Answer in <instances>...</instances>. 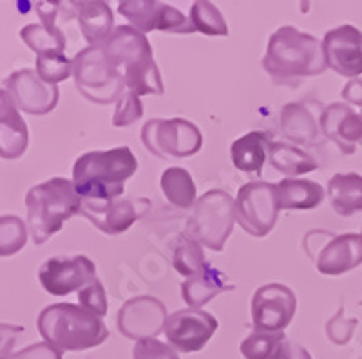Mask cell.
Masks as SVG:
<instances>
[{"label":"cell","mask_w":362,"mask_h":359,"mask_svg":"<svg viewBox=\"0 0 362 359\" xmlns=\"http://www.w3.org/2000/svg\"><path fill=\"white\" fill-rule=\"evenodd\" d=\"M263 67L277 85H299L300 80L326 71L322 42L292 25H283L272 35L263 56Z\"/></svg>","instance_id":"1"},{"label":"cell","mask_w":362,"mask_h":359,"mask_svg":"<svg viewBox=\"0 0 362 359\" xmlns=\"http://www.w3.org/2000/svg\"><path fill=\"white\" fill-rule=\"evenodd\" d=\"M136 170L138 161L129 147L87 152L74 163L73 183L83 200H115Z\"/></svg>","instance_id":"2"},{"label":"cell","mask_w":362,"mask_h":359,"mask_svg":"<svg viewBox=\"0 0 362 359\" xmlns=\"http://www.w3.org/2000/svg\"><path fill=\"white\" fill-rule=\"evenodd\" d=\"M37 327L45 343L60 352L98 347L109 338L102 318L73 303H53L38 315Z\"/></svg>","instance_id":"3"},{"label":"cell","mask_w":362,"mask_h":359,"mask_svg":"<svg viewBox=\"0 0 362 359\" xmlns=\"http://www.w3.org/2000/svg\"><path fill=\"white\" fill-rule=\"evenodd\" d=\"M83 199L74 183L64 177H53L37 184L25 195L28 228L35 244H44L54 233L62 229L64 222L82 212Z\"/></svg>","instance_id":"4"},{"label":"cell","mask_w":362,"mask_h":359,"mask_svg":"<svg viewBox=\"0 0 362 359\" xmlns=\"http://www.w3.org/2000/svg\"><path fill=\"white\" fill-rule=\"evenodd\" d=\"M235 224V200L225 190H210L194 206L185 235L212 251H223Z\"/></svg>","instance_id":"5"},{"label":"cell","mask_w":362,"mask_h":359,"mask_svg":"<svg viewBox=\"0 0 362 359\" xmlns=\"http://www.w3.org/2000/svg\"><path fill=\"white\" fill-rule=\"evenodd\" d=\"M74 82L83 98L98 105L118 102L125 92V78L105 56L103 47H86L74 56Z\"/></svg>","instance_id":"6"},{"label":"cell","mask_w":362,"mask_h":359,"mask_svg":"<svg viewBox=\"0 0 362 359\" xmlns=\"http://www.w3.org/2000/svg\"><path fill=\"white\" fill-rule=\"evenodd\" d=\"M279 212L277 184L255 181L239 188L235 197V222L252 237H267L276 226Z\"/></svg>","instance_id":"7"},{"label":"cell","mask_w":362,"mask_h":359,"mask_svg":"<svg viewBox=\"0 0 362 359\" xmlns=\"http://www.w3.org/2000/svg\"><path fill=\"white\" fill-rule=\"evenodd\" d=\"M141 143L158 157H190L202 150V132L181 118L151 119L141 128Z\"/></svg>","instance_id":"8"},{"label":"cell","mask_w":362,"mask_h":359,"mask_svg":"<svg viewBox=\"0 0 362 359\" xmlns=\"http://www.w3.org/2000/svg\"><path fill=\"white\" fill-rule=\"evenodd\" d=\"M297 298L283 284H267L252 296V323L259 332H283L296 316Z\"/></svg>","instance_id":"9"},{"label":"cell","mask_w":362,"mask_h":359,"mask_svg":"<svg viewBox=\"0 0 362 359\" xmlns=\"http://www.w3.org/2000/svg\"><path fill=\"white\" fill-rule=\"evenodd\" d=\"M118 13L124 15L131 25L141 33L148 31H163V33H194L189 18L174 6L163 2H148V0H127L119 2Z\"/></svg>","instance_id":"10"},{"label":"cell","mask_w":362,"mask_h":359,"mask_svg":"<svg viewBox=\"0 0 362 359\" xmlns=\"http://www.w3.org/2000/svg\"><path fill=\"white\" fill-rule=\"evenodd\" d=\"M95 278V264L83 255L47 258L38 269L42 287L53 296H66L73 291L80 293Z\"/></svg>","instance_id":"11"},{"label":"cell","mask_w":362,"mask_h":359,"mask_svg":"<svg viewBox=\"0 0 362 359\" xmlns=\"http://www.w3.org/2000/svg\"><path fill=\"white\" fill-rule=\"evenodd\" d=\"M218 331V320L202 309L176 310L165 325V336L174 351L198 352Z\"/></svg>","instance_id":"12"},{"label":"cell","mask_w":362,"mask_h":359,"mask_svg":"<svg viewBox=\"0 0 362 359\" xmlns=\"http://www.w3.org/2000/svg\"><path fill=\"white\" fill-rule=\"evenodd\" d=\"M4 87L13 98L18 111L33 116H45L53 111L58 103V87L45 83L37 71L21 69L9 74Z\"/></svg>","instance_id":"13"},{"label":"cell","mask_w":362,"mask_h":359,"mask_svg":"<svg viewBox=\"0 0 362 359\" xmlns=\"http://www.w3.org/2000/svg\"><path fill=\"white\" fill-rule=\"evenodd\" d=\"M167 309L154 296H136L118 310V329L129 339L156 338L167 325Z\"/></svg>","instance_id":"14"},{"label":"cell","mask_w":362,"mask_h":359,"mask_svg":"<svg viewBox=\"0 0 362 359\" xmlns=\"http://www.w3.org/2000/svg\"><path fill=\"white\" fill-rule=\"evenodd\" d=\"M322 53L326 66L346 78L362 74V31L355 25L329 29L322 38Z\"/></svg>","instance_id":"15"},{"label":"cell","mask_w":362,"mask_h":359,"mask_svg":"<svg viewBox=\"0 0 362 359\" xmlns=\"http://www.w3.org/2000/svg\"><path fill=\"white\" fill-rule=\"evenodd\" d=\"M102 47L105 56L112 61V66L118 67V69L119 66L125 67L124 76L156 63L153 47L148 44L147 37L132 25L115 28L112 35Z\"/></svg>","instance_id":"16"},{"label":"cell","mask_w":362,"mask_h":359,"mask_svg":"<svg viewBox=\"0 0 362 359\" xmlns=\"http://www.w3.org/2000/svg\"><path fill=\"white\" fill-rule=\"evenodd\" d=\"M141 200H129V199H115V200H83L82 215L89 219L90 224H95L105 235H118L124 233L134 224L145 208H140Z\"/></svg>","instance_id":"17"},{"label":"cell","mask_w":362,"mask_h":359,"mask_svg":"<svg viewBox=\"0 0 362 359\" xmlns=\"http://www.w3.org/2000/svg\"><path fill=\"white\" fill-rule=\"evenodd\" d=\"M362 264V235L357 233H342L326 241L322 249L317 253V271L326 276H339L355 269Z\"/></svg>","instance_id":"18"},{"label":"cell","mask_w":362,"mask_h":359,"mask_svg":"<svg viewBox=\"0 0 362 359\" xmlns=\"http://www.w3.org/2000/svg\"><path fill=\"white\" fill-rule=\"evenodd\" d=\"M321 130L342 154H354L362 141V116L346 103H332L322 109Z\"/></svg>","instance_id":"19"},{"label":"cell","mask_w":362,"mask_h":359,"mask_svg":"<svg viewBox=\"0 0 362 359\" xmlns=\"http://www.w3.org/2000/svg\"><path fill=\"white\" fill-rule=\"evenodd\" d=\"M28 148V125L6 89L0 90V155L2 159H17Z\"/></svg>","instance_id":"20"},{"label":"cell","mask_w":362,"mask_h":359,"mask_svg":"<svg viewBox=\"0 0 362 359\" xmlns=\"http://www.w3.org/2000/svg\"><path fill=\"white\" fill-rule=\"evenodd\" d=\"M321 114H315L310 102L288 103L281 109V132L297 145L317 143L321 132Z\"/></svg>","instance_id":"21"},{"label":"cell","mask_w":362,"mask_h":359,"mask_svg":"<svg viewBox=\"0 0 362 359\" xmlns=\"http://www.w3.org/2000/svg\"><path fill=\"white\" fill-rule=\"evenodd\" d=\"M74 15L89 47H102L112 35L115 17L107 2H73Z\"/></svg>","instance_id":"22"},{"label":"cell","mask_w":362,"mask_h":359,"mask_svg":"<svg viewBox=\"0 0 362 359\" xmlns=\"http://www.w3.org/2000/svg\"><path fill=\"white\" fill-rule=\"evenodd\" d=\"M272 143H274L272 135L267 134V132H248L247 135L235 139L234 143H232V163H234V166L239 171L261 176L264 161H267L268 154H270Z\"/></svg>","instance_id":"23"},{"label":"cell","mask_w":362,"mask_h":359,"mask_svg":"<svg viewBox=\"0 0 362 359\" xmlns=\"http://www.w3.org/2000/svg\"><path fill=\"white\" fill-rule=\"evenodd\" d=\"M223 291H234V286H226L225 274L210 264L202 274L181 284V296L190 309H199Z\"/></svg>","instance_id":"24"},{"label":"cell","mask_w":362,"mask_h":359,"mask_svg":"<svg viewBox=\"0 0 362 359\" xmlns=\"http://www.w3.org/2000/svg\"><path fill=\"white\" fill-rule=\"evenodd\" d=\"M329 205L339 215L350 217L362 212V176L361 174H335L328 183Z\"/></svg>","instance_id":"25"},{"label":"cell","mask_w":362,"mask_h":359,"mask_svg":"<svg viewBox=\"0 0 362 359\" xmlns=\"http://www.w3.org/2000/svg\"><path fill=\"white\" fill-rule=\"evenodd\" d=\"M281 209H315L325 200L321 184L308 179H283L277 183Z\"/></svg>","instance_id":"26"},{"label":"cell","mask_w":362,"mask_h":359,"mask_svg":"<svg viewBox=\"0 0 362 359\" xmlns=\"http://www.w3.org/2000/svg\"><path fill=\"white\" fill-rule=\"evenodd\" d=\"M270 164L281 174L296 179V176H303L308 171L317 170L319 163L315 157L305 152L299 147H292L288 143H272L270 154H268Z\"/></svg>","instance_id":"27"},{"label":"cell","mask_w":362,"mask_h":359,"mask_svg":"<svg viewBox=\"0 0 362 359\" xmlns=\"http://www.w3.org/2000/svg\"><path fill=\"white\" fill-rule=\"evenodd\" d=\"M161 192H163L165 199L176 208L189 209L198 202L196 200V183L185 168H167L161 174Z\"/></svg>","instance_id":"28"},{"label":"cell","mask_w":362,"mask_h":359,"mask_svg":"<svg viewBox=\"0 0 362 359\" xmlns=\"http://www.w3.org/2000/svg\"><path fill=\"white\" fill-rule=\"evenodd\" d=\"M21 38L37 56L47 54H64L66 37L60 28H47L44 24H28L21 29Z\"/></svg>","instance_id":"29"},{"label":"cell","mask_w":362,"mask_h":359,"mask_svg":"<svg viewBox=\"0 0 362 359\" xmlns=\"http://www.w3.org/2000/svg\"><path fill=\"white\" fill-rule=\"evenodd\" d=\"M173 264L174 269L181 276H185L187 280L202 274L206 269V265H209L205 260L202 244L198 241L190 238L189 235H181L180 241H177L176 249H174Z\"/></svg>","instance_id":"30"},{"label":"cell","mask_w":362,"mask_h":359,"mask_svg":"<svg viewBox=\"0 0 362 359\" xmlns=\"http://www.w3.org/2000/svg\"><path fill=\"white\" fill-rule=\"evenodd\" d=\"M286 336L283 332H259L254 331L243 343L239 351L245 359H283V348Z\"/></svg>","instance_id":"31"},{"label":"cell","mask_w":362,"mask_h":359,"mask_svg":"<svg viewBox=\"0 0 362 359\" xmlns=\"http://www.w3.org/2000/svg\"><path fill=\"white\" fill-rule=\"evenodd\" d=\"M190 24L198 33L209 35V37H226L228 35V25H226L221 11L205 0L196 2L190 8Z\"/></svg>","instance_id":"32"},{"label":"cell","mask_w":362,"mask_h":359,"mask_svg":"<svg viewBox=\"0 0 362 359\" xmlns=\"http://www.w3.org/2000/svg\"><path fill=\"white\" fill-rule=\"evenodd\" d=\"M28 242V229L24 222L15 215H4L0 219V255L18 253Z\"/></svg>","instance_id":"33"},{"label":"cell","mask_w":362,"mask_h":359,"mask_svg":"<svg viewBox=\"0 0 362 359\" xmlns=\"http://www.w3.org/2000/svg\"><path fill=\"white\" fill-rule=\"evenodd\" d=\"M37 73L45 83L57 85L74 74V60L66 54H47L37 56Z\"/></svg>","instance_id":"34"},{"label":"cell","mask_w":362,"mask_h":359,"mask_svg":"<svg viewBox=\"0 0 362 359\" xmlns=\"http://www.w3.org/2000/svg\"><path fill=\"white\" fill-rule=\"evenodd\" d=\"M144 116V105L140 102V96H136L134 92L125 89L122 98L116 102V111L112 116V125L115 127H129L134 121Z\"/></svg>","instance_id":"35"},{"label":"cell","mask_w":362,"mask_h":359,"mask_svg":"<svg viewBox=\"0 0 362 359\" xmlns=\"http://www.w3.org/2000/svg\"><path fill=\"white\" fill-rule=\"evenodd\" d=\"M80 307L96 315L98 318H103L107 315V296H105V289H103L102 282L98 278H95L93 282L87 284L82 291L78 293Z\"/></svg>","instance_id":"36"},{"label":"cell","mask_w":362,"mask_h":359,"mask_svg":"<svg viewBox=\"0 0 362 359\" xmlns=\"http://www.w3.org/2000/svg\"><path fill=\"white\" fill-rule=\"evenodd\" d=\"M357 318H344V307L341 305V309L337 310V315L326 323V336L335 345H346L351 339V336H354V331L357 329Z\"/></svg>","instance_id":"37"},{"label":"cell","mask_w":362,"mask_h":359,"mask_svg":"<svg viewBox=\"0 0 362 359\" xmlns=\"http://www.w3.org/2000/svg\"><path fill=\"white\" fill-rule=\"evenodd\" d=\"M132 358L134 359H180L177 352L170 345L161 343L156 338H147L136 341L132 348Z\"/></svg>","instance_id":"38"},{"label":"cell","mask_w":362,"mask_h":359,"mask_svg":"<svg viewBox=\"0 0 362 359\" xmlns=\"http://www.w3.org/2000/svg\"><path fill=\"white\" fill-rule=\"evenodd\" d=\"M0 359H62V352L54 348L53 345H49V343L40 341L22 348L21 352H11V354Z\"/></svg>","instance_id":"39"},{"label":"cell","mask_w":362,"mask_h":359,"mask_svg":"<svg viewBox=\"0 0 362 359\" xmlns=\"http://www.w3.org/2000/svg\"><path fill=\"white\" fill-rule=\"evenodd\" d=\"M332 237L329 231H322V229H313V231L306 233L305 241H303V245H305V251L312 260H315L317 253L321 251L322 245L326 244V241Z\"/></svg>","instance_id":"40"},{"label":"cell","mask_w":362,"mask_h":359,"mask_svg":"<svg viewBox=\"0 0 362 359\" xmlns=\"http://www.w3.org/2000/svg\"><path fill=\"white\" fill-rule=\"evenodd\" d=\"M37 13L40 15V24L47 25V28H58L57 25V15L62 9L60 2H38L35 6Z\"/></svg>","instance_id":"41"},{"label":"cell","mask_w":362,"mask_h":359,"mask_svg":"<svg viewBox=\"0 0 362 359\" xmlns=\"http://www.w3.org/2000/svg\"><path fill=\"white\" fill-rule=\"evenodd\" d=\"M342 98H344L346 105H361L362 107V80L361 78H354L344 85L342 90Z\"/></svg>","instance_id":"42"},{"label":"cell","mask_w":362,"mask_h":359,"mask_svg":"<svg viewBox=\"0 0 362 359\" xmlns=\"http://www.w3.org/2000/svg\"><path fill=\"white\" fill-rule=\"evenodd\" d=\"M283 359H312V355L308 354L306 348L300 347L299 343L292 341V339H286L283 348Z\"/></svg>","instance_id":"43"},{"label":"cell","mask_w":362,"mask_h":359,"mask_svg":"<svg viewBox=\"0 0 362 359\" xmlns=\"http://www.w3.org/2000/svg\"><path fill=\"white\" fill-rule=\"evenodd\" d=\"M358 305H362V302H361V303H358Z\"/></svg>","instance_id":"44"},{"label":"cell","mask_w":362,"mask_h":359,"mask_svg":"<svg viewBox=\"0 0 362 359\" xmlns=\"http://www.w3.org/2000/svg\"><path fill=\"white\" fill-rule=\"evenodd\" d=\"M361 235H362V233H361Z\"/></svg>","instance_id":"45"}]
</instances>
